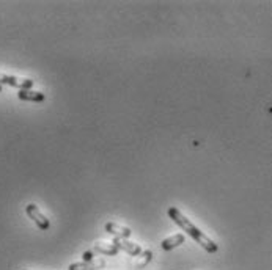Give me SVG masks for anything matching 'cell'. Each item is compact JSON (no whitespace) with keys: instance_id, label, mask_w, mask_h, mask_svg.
Listing matches in <instances>:
<instances>
[{"instance_id":"cell-1","label":"cell","mask_w":272,"mask_h":270,"mask_svg":"<svg viewBox=\"0 0 272 270\" xmlns=\"http://www.w3.org/2000/svg\"><path fill=\"white\" fill-rule=\"evenodd\" d=\"M169 217L181 228L183 231H186L187 234H189L197 243H200L208 253H216V252L219 250L217 243H216L214 240L209 239L203 231H200L195 225H192V222H191L189 218H186V217L179 212V209H176L175 206L169 207Z\"/></svg>"},{"instance_id":"cell-2","label":"cell","mask_w":272,"mask_h":270,"mask_svg":"<svg viewBox=\"0 0 272 270\" xmlns=\"http://www.w3.org/2000/svg\"><path fill=\"white\" fill-rule=\"evenodd\" d=\"M26 212H27V215L36 223V226L39 228V230L46 231V230H49V228H51V222H49V218L38 209V206H36V204H33V203L27 204V206H26Z\"/></svg>"},{"instance_id":"cell-3","label":"cell","mask_w":272,"mask_h":270,"mask_svg":"<svg viewBox=\"0 0 272 270\" xmlns=\"http://www.w3.org/2000/svg\"><path fill=\"white\" fill-rule=\"evenodd\" d=\"M0 84H5V85L14 87L19 90H30L33 87V80L32 79H20L16 76H8V74L0 72Z\"/></svg>"},{"instance_id":"cell-4","label":"cell","mask_w":272,"mask_h":270,"mask_svg":"<svg viewBox=\"0 0 272 270\" xmlns=\"http://www.w3.org/2000/svg\"><path fill=\"white\" fill-rule=\"evenodd\" d=\"M112 243L118 248V250H123V252H126V253H129V255H132V256H137V258H139V256L142 255V248H140L137 243L129 242V240L123 239V237H115Z\"/></svg>"},{"instance_id":"cell-5","label":"cell","mask_w":272,"mask_h":270,"mask_svg":"<svg viewBox=\"0 0 272 270\" xmlns=\"http://www.w3.org/2000/svg\"><path fill=\"white\" fill-rule=\"evenodd\" d=\"M106 231L110 233V234L115 236V237H123V239H128V237H131V234H132V231L129 230V228L121 226V225L114 223V222L106 223Z\"/></svg>"},{"instance_id":"cell-6","label":"cell","mask_w":272,"mask_h":270,"mask_svg":"<svg viewBox=\"0 0 272 270\" xmlns=\"http://www.w3.org/2000/svg\"><path fill=\"white\" fill-rule=\"evenodd\" d=\"M106 267V261L104 259H96V261H83V262H74L68 267V270H98Z\"/></svg>"},{"instance_id":"cell-7","label":"cell","mask_w":272,"mask_h":270,"mask_svg":"<svg viewBox=\"0 0 272 270\" xmlns=\"http://www.w3.org/2000/svg\"><path fill=\"white\" fill-rule=\"evenodd\" d=\"M17 97L20 101H27V102H43L46 99L44 93L41 91H32V90H19Z\"/></svg>"},{"instance_id":"cell-8","label":"cell","mask_w":272,"mask_h":270,"mask_svg":"<svg viewBox=\"0 0 272 270\" xmlns=\"http://www.w3.org/2000/svg\"><path fill=\"white\" fill-rule=\"evenodd\" d=\"M184 240H186L184 234H175V236H170V237L164 239L162 243H161V248L164 252H170V250H173L175 247H179L181 243H184Z\"/></svg>"},{"instance_id":"cell-9","label":"cell","mask_w":272,"mask_h":270,"mask_svg":"<svg viewBox=\"0 0 272 270\" xmlns=\"http://www.w3.org/2000/svg\"><path fill=\"white\" fill-rule=\"evenodd\" d=\"M93 250L98 253H102V255H107V256H117L120 252L114 243H107V242H96Z\"/></svg>"},{"instance_id":"cell-10","label":"cell","mask_w":272,"mask_h":270,"mask_svg":"<svg viewBox=\"0 0 272 270\" xmlns=\"http://www.w3.org/2000/svg\"><path fill=\"white\" fill-rule=\"evenodd\" d=\"M153 259V252H150V250H146V252H142V255L137 258V261H135V267H137V270H140V268H143L146 264H148L150 261Z\"/></svg>"},{"instance_id":"cell-11","label":"cell","mask_w":272,"mask_h":270,"mask_svg":"<svg viewBox=\"0 0 272 270\" xmlns=\"http://www.w3.org/2000/svg\"><path fill=\"white\" fill-rule=\"evenodd\" d=\"M82 258H83V261H93V252H85L82 255Z\"/></svg>"},{"instance_id":"cell-12","label":"cell","mask_w":272,"mask_h":270,"mask_svg":"<svg viewBox=\"0 0 272 270\" xmlns=\"http://www.w3.org/2000/svg\"><path fill=\"white\" fill-rule=\"evenodd\" d=\"M0 93H2V87H0Z\"/></svg>"},{"instance_id":"cell-13","label":"cell","mask_w":272,"mask_h":270,"mask_svg":"<svg viewBox=\"0 0 272 270\" xmlns=\"http://www.w3.org/2000/svg\"><path fill=\"white\" fill-rule=\"evenodd\" d=\"M24 270H29V268H24Z\"/></svg>"}]
</instances>
